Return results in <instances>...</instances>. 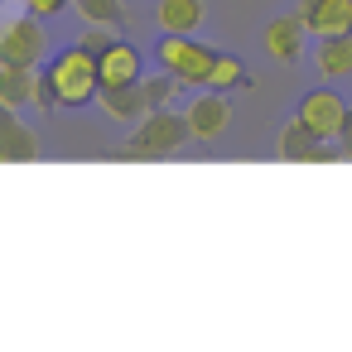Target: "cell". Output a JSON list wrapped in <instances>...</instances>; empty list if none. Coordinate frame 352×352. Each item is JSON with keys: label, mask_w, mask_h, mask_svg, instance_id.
<instances>
[{"label": "cell", "mask_w": 352, "mask_h": 352, "mask_svg": "<svg viewBox=\"0 0 352 352\" xmlns=\"http://www.w3.org/2000/svg\"><path fill=\"white\" fill-rule=\"evenodd\" d=\"M44 78H49V87H54L58 107H87V102H97V92H102L97 49H87L82 39H78V44H68L63 54H54V58H49Z\"/></svg>", "instance_id": "cell-1"}, {"label": "cell", "mask_w": 352, "mask_h": 352, "mask_svg": "<svg viewBox=\"0 0 352 352\" xmlns=\"http://www.w3.org/2000/svg\"><path fill=\"white\" fill-rule=\"evenodd\" d=\"M188 140H193L188 116H179V111H169V107H155L145 121H135L131 140L121 145V155H126V160H169V155H179Z\"/></svg>", "instance_id": "cell-2"}, {"label": "cell", "mask_w": 352, "mask_h": 352, "mask_svg": "<svg viewBox=\"0 0 352 352\" xmlns=\"http://www.w3.org/2000/svg\"><path fill=\"white\" fill-rule=\"evenodd\" d=\"M155 63L164 73H174L179 82H188V87H208V73H212L217 54L198 39H188V34H164L155 44Z\"/></svg>", "instance_id": "cell-3"}, {"label": "cell", "mask_w": 352, "mask_h": 352, "mask_svg": "<svg viewBox=\"0 0 352 352\" xmlns=\"http://www.w3.org/2000/svg\"><path fill=\"white\" fill-rule=\"evenodd\" d=\"M44 20L34 10L0 20V63H15V68H44Z\"/></svg>", "instance_id": "cell-4"}, {"label": "cell", "mask_w": 352, "mask_h": 352, "mask_svg": "<svg viewBox=\"0 0 352 352\" xmlns=\"http://www.w3.org/2000/svg\"><path fill=\"white\" fill-rule=\"evenodd\" d=\"M318 140H328V145H338V135H342V121H347V102L333 92V87H314V92H304V102H299V111H294Z\"/></svg>", "instance_id": "cell-5"}, {"label": "cell", "mask_w": 352, "mask_h": 352, "mask_svg": "<svg viewBox=\"0 0 352 352\" xmlns=\"http://www.w3.org/2000/svg\"><path fill=\"white\" fill-rule=\"evenodd\" d=\"M97 73H102V87H131V82L145 78V58H140L135 44L107 39V44L97 49Z\"/></svg>", "instance_id": "cell-6"}, {"label": "cell", "mask_w": 352, "mask_h": 352, "mask_svg": "<svg viewBox=\"0 0 352 352\" xmlns=\"http://www.w3.org/2000/svg\"><path fill=\"white\" fill-rule=\"evenodd\" d=\"M314 39H333V34H352V0H299L294 10Z\"/></svg>", "instance_id": "cell-7"}, {"label": "cell", "mask_w": 352, "mask_h": 352, "mask_svg": "<svg viewBox=\"0 0 352 352\" xmlns=\"http://www.w3.org/2000/svg\"><path fill=\"white\" fill-rule=\"evenodd\" d=\"M188 131H193V140H217L222 131H227V121H232V102H227V92H217V87H208L198 102H188Z\"/></svg>", "instance_id": "cell-8"}, {"label": "cell", "mask_w": 352, "mask_h": 352, "mask_svg": "<svg viewBox=\"0 0 352 352\" xmlns=\"http://www.w3.org/2000/svg\"><path fill=\"white\" fill-rule=\"evenodd\" d=\"M39 87H44V68H15V63H0V107L30 111V107H39Z\"/></svg>", "instance_id": "cell-9"}, {"label": "cell", "mask_w": 352, "mask_h": 352, "mask_svg": "<svg viewBox=\"0 0 352 352\" xmlns=\"http://www.w3.org/2000/svg\"><path fill=\"white\" fill-rule=\"evenodd\" d=\"M304 34H309V25L299 15H275V20H265L261 44L275 63H294V58H304Z\"/></svg>", "instance_id": "cell-10"}, {"label": "cell", "mask_w": 352, "mask_h": 352, "mask_svg": "<svg viewBox=\"0 0 352 352\" xmlns=\"http://www.w3.org/2000/svg\"><path fill=\"white\" fill-rule=\"evenodd\" d=\"M0 150H6V164H30L39 160V135L20 121V111L0 107Z\"/></svg>", "instance_id": "cell-11"}, {"label": "cell", "mask_w": 352, "mask_h": 352, "mask_svg": "<svg viewBox=\"0 0 352 352\" xmlns=\"http://www.w3.org/2000/svg\"><path fill=\"white\" fill-rule=\"evenodd\" d=\"M97 102H102V111L111 121H145L150 116V102H145V87L140 82H131V87H102Z\"/></svg>", "instance_id": "cell-12"}, {"label": "cell", "mask_w": 352, "mask_h": 352, "mask_svg": "<svg viewBox=\"0 0 352 352\" xmlns=\"http://www.w3.org/2000/svg\"><path fill=\"white\" fill-rule=\"evenodd\" d=\"M160 34H193L203 25V0H160Z\"/></svg>", "instance_id": "cell-13"}, {"label": "cell", "mask_w": 352, "mask_h": 352, "mask_svg": "<svg viewBox=\"0 0 352 352\" xmlns=\"http://www.w3.org/2000/svg\"><path fill=\"white\" fill-rule=\"evenodd\" d=\"M314 63H318V73H323V78H352V34L318 39Z\"/></svg>", "instance_id": "cell-14"}, {"label": "cell", "mask_w": 352, "mask_h": 352, "mask_svg": "<svg viewBox=\"0 0 352 352\" xmlns=\"http://www.w3.org/2000/svg\"><path fill=\"white\" fill-rule=\"evenodd\" d=\"M73 10L87 25H97V30H111V34L126 30V6H121V0H73Z\"/></svg>", "instance_id": "cell-15"}, {"label": "cell", "mask_w": 352, "mask_h": 352, "mask_svg": "<svg viewBox=\"0 0 352 352\" xmlns=\"http://www.w3.org/2000/svg\"><path fill=\"white\" fill-rule=\"evenodd\" d=\"M251 78H246V63L236 58V54H217V63H212V73H208V87H217V92H227V87H246Z\"/></svg>", "instance_id": "cell-16"}, {"label": "cell", "mask_w": 352, "mask_h": 352, "mask_svg": "<svg viewBox=\"0 0 352 352\" xmlns=\"http://www.w3.org/2000/svg\"><path fill=\"white\" fill-rule=\"evenodd\" d=\"M140 87H145V102H150V111H155V107H169V97H174L184 82H179L174 73L160 68V78H140Z\"/></svg>", "instance_id": "cell-17"}, {"label": "cell", "mask_w": 352, "mask_h": 352, "mask_svg": "<svg viewBox=\"0 0 352 352\" xmlns=\"http://www.w3.org/2000/svg\"><path fill=\"white\" fill-rule=\"evenodd\" d=\"M63 6H68V0H25V10H34L39 20H54Z\"/></svg>", "instance_id": "cell-18"}, {"label": "cell", "mask_w": 352, "mask_h": 352, "mask_svg": "<svg viewBox=\"0 0 352 352\" xmlns=\"http://www.w3.org/2000/svg\"><path fill=\"white\" fill-rule=\"evenodd\" d=\"M338 150H342V160H352V107H347V121H342V135H338Z\"/></svg>", "instance_id": "cell-19"}, {"label": "cell", "mask_w": 352, "mask_h": 352, "mask_svg": "<svg viewBox=\"0 0 352 352\" xmlns=\"http://www.w3.org/2000/svg\"><path fill=\"white\" fill-rule=\"evenodd\" d=\"M0 164H6V150H0Z\"/></svg>", "instance_id": "cell-20"}, {"label": "cell", "mask_w": 352, "mask_h": 352, "mask_svg": "<svg viewBox=\"0 0 352 352\" xmlns=\"http://www.w3.org/2000/svg\"><path fill=\"white\" fill-rule=\"evenodd\" d=\"M0 6H6V0H0Z\"/></svg>", "instance_id": "cell-21"}]
</instances>
